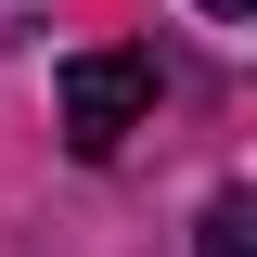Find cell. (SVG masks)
<instances>
[{"instance_id":"cell-1","label":"cell","mask_w":257,"mask_h":257,"mask_svg":"<svg viewBox=\"0 0 257 257\" xmlns=\"http://www.w3.org/2000/svg\"><path fill=\"white\" fill-rule=\"evenodd\" d=\"M52 116H64L77 155H116L128 128L155 116V52H77V64L52 77Z\"/></svg>"},{"instance_id":"cell-2","label":"cell","mask_w":257,"mask_h":257,"mask_svg":"<svg viewBox=\"0 0 257 257\" xmlns=\"http://www.w3.org/2000/svg\"><path fill=\"white\" fill-rule=\"evenodd\" d=\"M193 257H257V193H219L206 231H193Z\"/></svg>"},{"instance_id":"cell-3","label":"cell","mask_w":257,"mask_h":257,"mask_svg":"<svg viewBox=\"0 0 257 257\" xmlns=\"http://www.w3.org/2000/svg\"><path fill=\"white\" fill-rule=\"evenodd\" d=\"M206 13H219V26H244V13H257V0H206Z\"/></svg>"}]
</instances>
